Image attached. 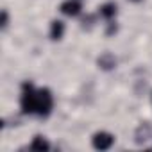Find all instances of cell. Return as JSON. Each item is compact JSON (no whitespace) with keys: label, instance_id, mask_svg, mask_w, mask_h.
Instances as JSON below:
<instances>
[{"label":"cell","instance_id":"obj_1","mask_svg":"<svg viewBox=\"0 0 152 152\" xmlns=\"http://www.w3.org/2000/svg\"><path fill=\"white\" fill-rule=\"evenodd\" d=\"M20 109L23 115L47 118L54 111V95L48 88H36L32 83L25 81L20 93Z\"/></svg>","mask_w":152,"mask_h":152},{"label":"cell","instance_id":"obj_2","mask_svg":"<svg viewBox=\"0 0 152 152\" xmlns=\"http://www.w3.org/2000/svg\"><path fill=\"white\" fill-rule=\"evenodd\" d=\"M115 134H111L109 131H97L91 136V147L95 150H109L115 145Z\"/></svg>","mask_w":152,"mask_h":152},{"label":"cell","instance_id":"obj_3","mask_svg":"<svg viewBox=\"0 0 152 152\" xmlns=\"http://www.w3.org/2000/svg\"><path fill=\"white\" fill-rule=\"evenodd\" d=\"M59 11L63 16H68V18H77L81 13H83V2L81 0H64L59 6Z\"/></svg>","mask_w":152,"mask_h":152},{"label":"cell","instance_id":"obj_4","mask_svg":"<svg viewBox=\"0 0 152 152\" xmlns=\"http://www.w3.org/2000/svg\"><path fill=\"white\" fill-rule=\"evenodd\" d=\"M118 15V6L116 2H104L100 7H99V16L106 22H113Z\"/></svg>","mask_w":152,"mask_h":152},{"label":"cell","instance_id":"obj_5","mask_svg":"<svg viewBox=\"0 0 152 152\" xmlns=\"http://www.w3.org/2000/svg\"><path fill=\"white\" fill-rule=\"evenodd\" d=\"M66 32V25L63 20H52L50 22V29H48V36L52 41H61L63 36Z\"/></svg>","mask_w":152,"mask_h":152},{"label":"cell","instance_id":"obj_6","mask_svg":"<svg viewBox=\"0 0 152 152\" xmlns=\"http://www.w3.org/2000/svg\"><path fill=\"white\" fill-rule=\"evenodd\" d=\"M150 138H152V127H150V124H147V122L140 124L138 129H136V132H134V141L138 145H141V143H147Z\"/></svg>","mask_w":152,"mask_h":152},{"label":"cell","instance_id":"obj_7","mask_svg":"<svg viewBox=\"0 0 152 152\" xmlns=\"http://www.w3.org/2000/svg\"><path fill=\"white\" fill-rule=\"evenodd\" d=\"M97 64H99L100 70L109 72V70H113V68L116 66V57H115L111 52H104V54H100V57L97 59Z\"/></svg>","mask_w":152,"mask_h":152},{"label":"cell","instance_id":"obj_8","mask_svg":"<svg viewBox=\"0 0 152 152\" xmlns=\"http://www.w3.org/2000/svg\"><path fill=\"white\" fill-rule=\"evenodd\" d=\"M29 148H31V150L43 152V150H48V148H50V141H48L45 136H41V134H36V136L32 138V141L29 143Z\"/></svg>","mask_w":152,"mask_h":152},{"label":"cell","instance_id":"obj_9","mask_svg":"<svg viewBox=\"0 0 152 152\" xmlns=\"http://www.w3.org/2000/svg\"><path fill=\"white\" fill-rule=\"evenodd\" d=\"M116 31H118L116 22H107V31H106V34H107V36H111V34H115Z\"/></svg>","mask_w":152,"mask_h":152},{"label":"cell","instance_id":"obj_10","mask_svg":"<svg viewBox=\"0 0 152 152\" xmlns=\"http://www.w3.org/2000/svg\"><path fill=\"white\" fill-rule=\"evenodd\" d=\"M7 27H9V15H7V11L4 9V11H2V29L6 31Z\"/></svg>","mask_w":152,"mask_h":152},{"label":"cell","instance_id":"obj_11","mask_svg":"<svg viewBox=\"0 0 152 152\" xmlns=\"http://www.w3.org/2000/svg\"><path fill=\"white\" fill-rule=\"evenodd\" d=\"M129 2H132V4H140V2H143V0H129Z\"/></svg>","mask_w":152,"mask_h":152}]
</instances>
